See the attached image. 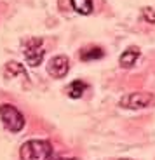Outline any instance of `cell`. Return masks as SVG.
Returning <instances> with one entry per match:
<instances>
[{"label": "cell", "instance_id": "1", "mask_svg": "<svg viewBox=\"0 0 155 160\" xmlns=\"http://www.w3.org/2000/svg\"><path fill=\"white\" fill-rule=\"evenodd\" d=\"M52 155V144L45 139H30L21 144V160H49Z\"/></svg>", "mask_w": 155, "mask_h": 160}, {"label": "cell", "instance_id": "2", "mask_svg": "<svg viewBox=\"0 0 155 160\" xmlns=\"http://www.w3.org/2000/svg\"><path fill=\"white\" fill-rule=\"evenodd\" d=\"M0 120L11 132H19L24 127V117L12 104H0Z\"/></svg>", "mask_w": 155, "mask_h": 160}, {"label": "cell", "instance_id": "3", "mask_svg": "<svg viewBox=\"0 0 155 160\" xmlns=\"http://www.w3.org/2000/svg\"><path fill=\"white\" fill-rule=\"evenodd\" d=\"M153 103L155 96L152 92H131V94H126L119 101V104L126 110H143L152 106Z\"/></svg>", "mask_w": 155, "mask_h": 160}, {"label": "cell", "instance_id": "4", "mask_svg": "<svg viewBox=\"0 0 155 160\" xmlns=\"http://www.w3.org/2000/svg\"><path fill=\"white\" fill-rule=\"evenodd\" d=\"M45 56V49H44V40L42 38H30L24 44V58H26L30 66H39Z\"/></svg>", "mask_w": 155, "mask_h": 160}, {"label": "cell", "instance_id": "5", "mask_svg": "<svg viewBox=\"0 0 155 160\" xmlns=\"http://www.w3.org/2000/svg\"><path fill=\"white\" fill-rule=\"evenodd\" d=\"M68 70H70V59H68L66 56H63V54L54 56L47 63V72H49V75L54 77V78H63L68 73Z\"/></svg>", "mask_w": 155, "mask_h": 160}, {"label": "cell", "instance_id": "6", "mask_svg": "<svg viewBox=\"0 0 155 160\" xmlns=\"http://www.w3.org/2000/svg\"><path fill=\"white\" fill-rule=\"evenodd\" d=\"M139 58V49L136 47V45H132V47H129L127 51H124L122 54H120V66L122 68H131L132 64L136 63V59Z\"/></svg>", "mask_w": 155, "mask_h": 160}, {"label": "cell", "instance_id": "7", "mask_svg": "<svg viewBox=\"0 0 155 160\" xmlns=\"http://www.w3.org/2000/svg\"><path fill=\"white\" fill-rule=\"evenodd\" d=\"M85 91H87V84L82 82V80H75V82H72V84L66 87V94L70 98H73V99H79Z\"/></svg>", "mask_w": 155, "mask_h": 160}, {"label": "cell", "instance_id": "8", "mask_svg": "<svg viewBox=\"0 0 155 160\" xmlns=\"http://www.w3.org/2000/svg\"><path fill=\"white\" fill-rule=\"evenodd\" d=\"M70 4H72L73 11L79 12V14H82V16H87V14H91V12H92V7H94L92 0H70Z\"/></svg>", "mask_w": 155, "mask_h": 160}, {"label": "cell", "instance_id": "9", "mask_svg": "<svg viewBox=\"0 0 155 160\" xmlns=\"http://www.w3.org/2000/svg\"><path fill=\"white\" fill-rule=\"evenodd\" d=\"M105 56V52L101 47H89L80 51V59L82 61H92V59H101Z\"/></svg>", "mask_w": 155, "mask_h": 160}, {"label": "cell", "instance_id": "10", "mask_svg": "<svg viewBox=\"0 0 155 160\" xmlns=\"http://www.w3.org/2000/svg\"><path fill=\"white\" fill-rule=\"evenodd\" d=\"M18 73H24V70H23V66H21L19 63H16V61H9V63L4 66V75L9 77V78L16 77Z\"/></svg>", "mask_w": 155, "mask_h": 160}, {"label": "cell", "instance_id": "11", "mask_svg": "<svg viewBox=\"0 0 155 160\" xmlns=\"http://www.w3.org/2000/svg\"><path fill=\"white\" fill-rule=\"evenodd\" d=\"M141 16H143V19L147 21V23L155 24V11H153L152 7H143V11H141Z\"/></svg>", "mask_w": 155, "mask_h": 160}, {"label": "cell", "instance_id": "12", "mask_svg": "<svg viewBox=\"0 0 155 160\" xmlns=\"http://www.w3.org/2000/svg\"><path fill=\"white\" fill-rule=\"evenodd\" d=\"M49 160H75V158H68V157H59V155H56V157H49Z\"/></svg>", "mask_w": 155, "mask_h": 160}, {"label": "cell", "instance_id": "13", "mask_svg": "<svg viewBox=\"0 0 155 160\" xmlns=\"http://www.w3.org/2000/svg\"><path fill=\"white\" fill-rule=\"evenodd\" d=\"M120 160H131V158H120Z\"/></svg>", "mask_w": 155, "mask_h": 160}]
</instances>
